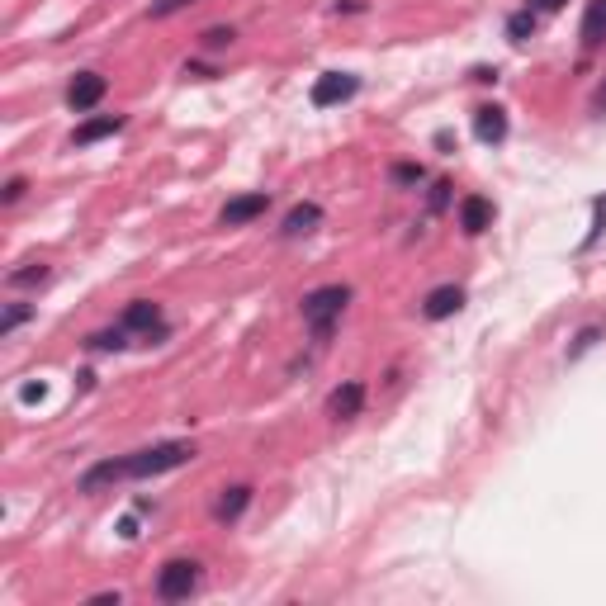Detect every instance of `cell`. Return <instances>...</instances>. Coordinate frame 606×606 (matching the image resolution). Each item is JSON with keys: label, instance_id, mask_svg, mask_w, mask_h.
Listing matches in <instances>:
<instances>
[{"label": "cell", "instance_id": "obj_27", "mask_svg": "<svg viewBox=\"0 0 606 606\" xmlns=\"http://www.w3.org/2000/svg\"><path fill=\"white\" fill-rule=\"evenodd\" d=\"M24 190H29V185H24V180L15 176V180H5V195H0V199H5V204H15V199L24 195Z\"/></svg>", "mask_w": 606, "mask_h": 606}, {"label": "cell", "instance_id": "obj_19", "mask_svg": "<svg viewBox=\"0 0 606 606\" xmlns=\"http://www.w3.org/2000/svg\"><path fill=\"white\" fill-rule=\"evenodd\" d=\"M43 280H48V266H24V270H10V275H5V285H10V289L43 285Z\"/></svg>", "mask_w": 606, "mask_h": 606}, {"label": "cell", "instance_id": "obj_16", "mask_svg": "<svg viewBox=\"0 0 606 606\" xmlns=\"http://www.w3.org/2000/svg\"><path fill=\"white\" fill-rule=\"evenodd\" d=\"M86 346H90V351H124V346H128V327L119 322L114 332H95V337H90Z\"/></svg>", "mask_w": 606, "mask_h": 606}, {"label": "cell", "instance_id": "obj_12", "mask_svg": "<svg viewBox=\"0 0 606 606\" xmlns=\"http://www.w3.org/2000/svg\"><path fill=\"white\" fill-rule=\"evenodd\" d=\"M318 223H322V204H313V199H308V204H294V209L285 214V223H280V237H285V242L308 237Z\"/></svg>", "mask_w": 606, "mask_h": 606}, {"label": "cell", "instance_id": "obj_2", "mask_svg": "<svg viewBox=\"0 0 606 606\" xmlns=\"http://www.w3.org/2000/svg\"><path fill=\"white\" fill-rule=\"evenodd\" d=\"M346 303H351V285H322V289H308L303 294V322H308V332L318 341H327L337 332L341 313H346Z\"/></svg>", "mask_w": 606, "mask_h": 606}, {"label": "cell", "instance_id": "obj_28", "mask_svg": "<svg viewBox=\"0 0 606 606\" xmlns=\"http://www.w3.org/2000/svg\"><path fill=\"white\" fill-rule=\"evenodd\" d=\"M43 393H48L43 384H24V389H19V398H24V403H34V398H43Z\"/></svg>", "mask_w": 606, "mask_h": 606}, {"label": "cell", "instance_id": "obj_25", "mask_svg": "<svg viewBox=\"0 0 606 606\" xmlns=\"http://www.w3.org/2000/svg\"><path fill=\"white\" fill-rule=\"evenodd\" d=\"M450 190H455V185H450V180H436V185H431V214H441V209H446L450 204Z\"/></svg>", "mask_w": 606, "mask_h": 606}, {"label": "cell", "instance_id": "obj_21", "mask_svg": "<svg viewBox=\"0 0 606 606\" xmlns=\"http://www.w3.org/2000/svg\"><path fill=\"white\" fill-rule=\"evenodd\" d=\"M24 318H34V308H29V303H10V308H5V318H0V337H10Z\"/></svg>", "mask_w": 606, "mask_h": 606}, {"label": "cell", "instance_id": "obj_6", "mask_svg": "<svg viewBox=\"0 0 606 606\" xmlns=\"http://www.w3.org/2000/svg\"><path fill=\"white\" fill-rule=\"evenodd\" d=\"M105 90H109V81L100 72L72 76V86H67V109H72V114H90V109L105 100Z\"/></svg>", "mask_w": 606, "mask_h": 606}, {"label": "cell", "instance_id": "obj_5", "mask_svg": "<svg viewBox=\"0 0 606 606\" xmlns=\"http://www.w3.org/2000/svg\"><path fill=\"white\" fill-rule=\"evenodd\" d=\"M270 209V195L266 190H251V195H237L223 204V214H218V228H242V223H256V218Z\"/></svg>", "mask_w": 606, "mask_h": 606}, {"label": "cell", "instance_id": "obj_11", "mask_svg": "<svg viewBox=\"0 0 606 606\" xmlns=\"http://www.w3.org/2000/svg\"><path fill=\"white\" fill-rule=\"evenodd\" d=\"M493 218H498L493 199H483V195H464L460 199V228L469 232V237H479L483 228H493Z\"/></svg>", "mask_w": 606, "mask_h": 606}, {"label": "cell", "instance_id": "obj_20", "mask_svg": "<svg viewBox=\"0 0 606 606\" xmlns=\"http://www.w3.org/2000/svg\"><path fill=\"white\" fill-rule=\"evenodd\" d=\"M389 176H393V185H422V180H427V171H422L417 161H398Z\"/></svg>", "mask_w": 606, "mask_h": 606}, {"label": "cell", "instance_id": "obj_30", "mask_svg": "<svg viewBox=\"0 0 606 606\" xmlns=\"http://www.w3.org/2000/svg\"><path fill=\"white\" fill-rule=\"evenodd\" d=\"M592 114H606V86L592 95Z\"/></svg>", "mask_w": 606, "mask_h": 606}, {"label": "cell", "instance_id": "obj_4", "mask_svg": "<svg viewBox=\"0 0 606 606\" xmlns=\"http://www.w3.org/2000/svg\"><path fill=\"white\" fill-rule=\"evenodd\" d=\"M356 90H360V76H351V72H322L318 81H313V90H308V100H313V109H332V105H346Z\"/></svg>", "mask_w": 606, "mask_h": 606}, {"label": "cell", "instance_id": "obj_9", "mask_svg": "<svg viewBox=\"0 0 606 606\" xmlns=\"http://www.w3.org/2000/svg\"><path fill=\"white\" fill-rule=\"evenodd\" d=\"M360 408H365V384H360V379H346L341 389L327 393V417H337V422L360 417Z\"/></svg>", "mask_w": 606, "mask_h": 606}, {"label": "cell", "instance_id": "obj_24", "mask_svg": "<svg viewBox=\"0 0 606 606\" xmlns=\"http://www.w3.org/2000/svg\"><path fill=\"white\" fill-rule=\"evenodd\" d=\"M185 5H195V0H152V10H147V15H152V19H171V15H180Z\"/></svg>", "mask_w": 606, "mask_h": 606}, {"label": "cell", "instance_id": "obj_26", "mask_svg": "<svg viewBox=\"0 0 606 606\" xmlns=\"http://www.w3.org/2000/svg\"><path fill=\"white\" fill-rule=\"evenodd\" d=\"M526 5H531L535 15H559V10H564L569 0H526Z\"/></svg>", "mask_w": 606, "mask_h": 606}, {"label": "cell", "instance_id": "obj_23", "mask_svg": "<svg viewBox=\"0 0 606 606\" xmlns=\"http://www.w3.org/2000/svg\"><path fill=\"white\" fill-rule=\"evenodd\" d=\"M232 38H237V29H232V24H218V29H209V34H204V48H228Z\"/></svg>", "mask_w": 606, "mask_h": 606}, {"label": "cell", "instance_id": "obj_18", "mask_svg": "<svg viewBox=\"0 0 606 606\" xmlns=\"http://www.w3.org/2000/svg\"><path fill=\"white\" fill-rule=\"evenodd\" d=\"M602 232H606V195H597V199H592V228H588V237H583V251L597 247V242H602Z\"/></svg>", "mask_w": 606, "mask_h": 606}, {"label": "cell", "instance_id": "obj_7", "mask_svg": "<svg viewBox=\"0 0 606 606\" xmlns=\"http://www.w3.org/2000/svg\"><path fill=\"white\" fill-rule=\"evenodd\" d=\"M474 138H479L483 147L507 143V109H502V105H479V109H474Z\"/></svg>", "mask_w": 606, "mask_h": 606}, {"label": "cell", "instance_id": "obj_13", "mask_svg": "<svg viewBox=\"0 0 606 606\" xmlns=\"http://www.w3.org/2000/svg\"><path fill=\"white\" fill-rule=\"evenodd\" d=\"M247 507H251V488H247V483H237V488H223V498L214 502V521L232 526V521L242 517Z\"/></svg>", "mask_w": 606, "mask_h": 606}, {"label": "cell", "instance_id": "obj_3", "mask_svg": "<svg viewBox=\"0 0 606 606\" xmlns=\"http://www.w3.org/2000/svg\"><path fill=\"white\" fill-rule=\"evenodd\" d=\"M199 588V564L195 559H166L157 573V597L161 602H185Z\"/></svg>", "mask_w": 606, "mask_h": 606}, {"label": "cell", "instance_id": "obj_17", "mask_svg": "<svg viewBox=\"0 0 606 606\" xmlns=\"http://www.w3.org/2000/svg\"><path fill=\"white\" fill-rule=\"evenodd\" d=\"M507 34H512V43H526V38L535 34V10L526 5V10H517V15L507 19Z\"/></svg>", "mask_w": 606, "mask_h": 606}, {"label": "cell", "instance_id": "obj_10", "mask_svg": "<svg viewBox=\"0 0 606 606\" xmlns=\"http://www.w3.org/2000/svg\"><path fill=\"white\" fill-rule=\"evenodd\" d=\"M128 327V332H147V337H152V332H161V337H166V322H161V308L152 299H133L124 308V318H119Z\"/></svg>", "mask_w": 606, "mask_h": 606}, {"label": "cell", "instance_id": "obj_1", "mask_svg": "<svg viewBox=\"0 0 606 606\" xmlns=\"http://www.w3.org/2000/svg\"><path fill=\"white\" fill-rule=\"evenodd\" d=\"M195 460V446L190 441H161V446H147V450H133L124 460H100L90 464L86 474L76 479L81 493H100L109 483H124V479H157V474H171L180 464Z\"/></svg>", "mask_w": 606, "mask_h": 606}, {"label": "cell", "instance_id": "obj_29", "mask_svg": "<svg viewBox=\"0 0 606 606\" xmlns=\"http://www.w3.org/2000/svg\"><path fill=\"white\" fill-rule=\"evenodd\" d=\"M119 535H124V540H138V521L124 517V521H119Z\"/></svg>", "mask_w": 606, "mask_h": 606}, {"label": "cell", "instance_id": "obj_22", "mask_svg": "<svg viewBox=\"0 0 606 606\" xmlns=\"http://www.w3.org/2000/svg\"><path fill=\"white\" fill-rule=\"evenodd\" d=\"M602 341V327H583L578 337H573V346H569V360H578V356H588L592 346Z\"/></svg>", "mask_w": 606, "mask_h": 606}, {"label": "cell", "instance_id": "obj_14", "mask_svg": "<svg viewBox=\"0 0 606 606\" xmlns=\"http://www.w3.org/2000/svg\"><path fill=\"white\" fill-rule=\"evenodd\" d=\"M578 34H583V48H602L606 43V0H588V10H583V29H578Z\"/></svg>", "mask_w": 606, "mask_h": 606}, {"label": "cell", "instance_id": "obj_8", "mask_svg": "<svg viewBox=\"0 0 606 606\" xmlns=\"http://www.w3.org/2000/svg\"><path fill=\"white\" fill-rule=\"evenodd\" d=\"M464 308V289L460 285H441V289H431L427 299H422V318L427 322H446L455 318Z\"/></svg>", "mask_w": 606, "mask_h": 606}, {"label": "cell", "instance_id": "obj_15", "mask_svg": "<svg viewBox=\"0 0 606 606\" xmlns=\"http://www.w3.org/2000/svg\"><path fill=\"white\" fill-rule=\"evenodd\" d=\"M124 128V114H100V119H90V124H81L72 133V147H90L100 143V138H109V133H119Z\"/></svg>", "mask_w": 606, "mask_h": 606}]
</instances>
